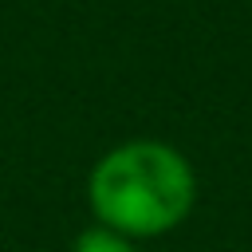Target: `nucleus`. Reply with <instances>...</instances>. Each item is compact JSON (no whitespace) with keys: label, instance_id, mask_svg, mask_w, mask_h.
<instances>
[{"label":"nucleus","instance_id":"1","mask_svg":"<svg viewBox=\"0 0 252 252\" xmlns=\"http://www.w3.org/2000/svg\"><path fill=\"white\" fill-rule=\"evenodd\" d=\"M87 205L102 228L130 240H154L193 213L197 173L177 146L161 138H134L91 165Z\"/></svg>","mask_w":252,"mask_h":252},{"label":"nucleus","instance_id":"2","mask_svg":"<svg viewBox=\"0 0 252 252\" xmlns=\"http://www.w3.org/2000/svg\"><path fill=\"white\" fill-rule=\"evenodd\" d=\"M71 252H138L130 236L114 232V228H102V224H91L83 228L75 240H71Z\"/></svg>","mask_w":252,"mask_h":252}]
</instances>
